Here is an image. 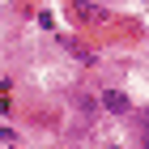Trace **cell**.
Masks as SVG:
<instances>
[{"mask_svg":"<svg viewBox=\"0 0 149 149\" xmlns=\"http://www.w3.org/2000/svg\"><path fill=\"white\" fill-rule=\"evenodd\" d=\"M102 107L115 111V115H124V111H128V98H124L119 90H107V94H102Z\"/></svg>","mask_w":149,"mask_h":149,"instance_id":"cell-1","label":"cell"},{"mask_svg":"<svg viewBox=\"0 0 149 149\" xmlns=\"http://www.w3.org/2000/svg\"><path fill=\"white\" fill-rule=\"evenodd\" d=\"M141 141H149V115H145V124H141Z\"/></svg>","mask_w":149,"mask_h":149,"instance_id":"cell-2","label":"cell"}]
</instances>
